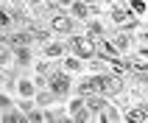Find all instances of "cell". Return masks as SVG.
<instances>
[{
    "label": "cell",
    "instance_id": "obj_1",
    "mask_svg": "<svg viewBox=\"0 0 148 123\" xmlns=\"http://www.w3.org/2000/svg\"><path fill=\"white\" fill-rule=\"evenodd\" d=\"M95 81H98V90L101 92H109V95H117V92L123 90V81H120L117 76H98Z\"/></svg>",
    "mask_w": 148,
    "mask_h": 123
},
{
    "label": "cell",
    "instance_id": "obj_2",
    "mask_svg": "<svg viewBox=\"0 0 148 123\" xmlns=\"http://www.w3.org/2000/svg\"><path fill=\"white\" fill-rule=\"evenodd\" d=\"M73 50L78 53V56H92V42L90 39H73Z\"/></svg>",
    "mask_w": 148,
    "mask_h": 123
},
{
    "label": "cell",
    "instance_id": "obj_3",
    "mask_svg": "<svg viewBox=\"0 0 148 123\" xmlns=\"http://www.w3.org/2000/svg\"><path fill=\"white\" fill-rule=\"evenodd\" d=\"M95 92H101L98 81H95V78H87V81L81 84V95H95Z\"/></svg>",
    "mask_w": 148,
    "mask_h": 123
},
{
    "label": "cell",
    "instance_id": "obj_4",
    "mask_svg": "<svg viewBox=\"0 0 148 123\" xmlns=\"http://www.w3.org/2000/svg\"><path fill=\"white\" fill-rule=\"evenodd\" d=\"M53 28H56L59 34H67L70 31V20H67V17H56V20H53Z\"/></svg>",
    "mask_w": 148,
    "mask_h": 123
},
{
    "label": "cell",
    "instance_id": "obj_5",
    "mask_svg": "<svg viewBox=\"0 0 148 123\" xmlns=\"http://www.w3.org/2000/svg\"><path fill=\"white\" fill-rule=\"evenodd\" d=\"M126 120H132V123H143V120H145V112H143V109H134V112H129V115H126Z\"/></svg>",
    "mask_w": 148,
    "mask_h": 123
},
{
    "label": "cell",
    "instance_id": "obj_6",
    "mask_svg": "<svg viewBox=\"0 0 148 123\" xmlns=\"http://www.w3.org/2000/svg\"><path fill=\"white\" fill-rule=\"evenodd\" d=\"M53 90H56V92H64L67 90V78H64V76H56V78H53Z\"/></svg>",
    "mask_w": 148,
    "mask_h": 123
},
{
    "label": "cell",
    "instance_id": "obj_7",
    "mask_svg": "<svg viewBox=\"0 0 148 123\" xmlns=\"http://www.w3.org/2000/svg\"><path fill=\"white\" fill-rule=\"evenodd\" d=\"M75 14H78V17H87V14H90V8L84 6V3H75Z\"/></svg>",
    "mask_w": 148,
    "mask_h": 123
},
{
    "label": "cell",
    "instance_id": "obj_8",
    "mask_svg": "<svg viewBox=\"0 0 148 123\" xmlns=\"http://www.w3.org/2000/svg\"><path fill=\"white\" fill-rule=\"evenodd\" d=\"M28 39H31V36H25V34H17V36H11V42H14V45H25Z\"/></svg>",
    "mask_w": 148,
    "mask_h": 123
},
{
    "label": "cell",
    "instance_id": "obj_9",
    "mask_svg": "<svg viewBox=\"0 0 148 123\" xmlns=\"http://www.w3.org/2000/svg\"><path fill=\"white\" fill-rule=\"evenodd\" d=\"M90 109H103V101L92 95V98H90Z\"/></svg>",
    "mask_w": 148,
    "mask_h": 123
},
{
    "label": "cell",
    "instance_id": "obj_10",
    "mask_svg": "<svg viewBox=\"0 0 148 123\" xmlns=\"http://www.w3.org/2000/svg\"><path fill=\"white\" fill-rule=\"evenodd\" d=\"M59 53H62V48H59V45H50V48H48V56H59Z\"/></svg>",
    "mask_w": 148,
    "mask_h": 123
},
{
    "label": "cell",
    "instance_id": "obj_11",
    "mask_svg": "<svg viewBox=\"0 0 148 123\" xmlns=\"http://www.w3.org/2000/svg\"><path fill=\"white\" fill-rule=\"evenodd\" d=\"M20 90H23V95H31L34 87H31V84H20Z\"/></svg>",
    "mask_w": 148,
    "mask_h": 123
},
{
    "label": "cell",
    "instance_id": "obj_12",
    "mask_svg": "<svg viewBox=\"0 0 148 123\" xmlns=\"http://www.w3.org/2000/svg\"><path fill=\"white\" fill-rule=\"evenodd\" d=\"M126 17H129V14H126L123 8H115V20H126Z\"/></svg>",
    "mask_w": 148,
    "mask_h": 123
},
{
    "label": "cell",
    "instance_id": "obj_13",
    "mask_svg": "<svg viewBox=\"0 0 148 123\" xmlns=\"http://www.w3.org/2000/svg\"><path fill=\"white\" fill-rule=\"evenodd\" d=\"M132 8H134V11H143L145 6H143V0H134V3H132Z\"/></svg>",
    "mask_w": 148,
    "mask_h": 123
}]
</instances>
